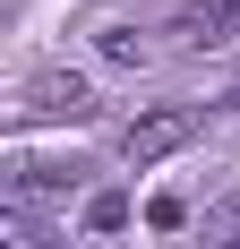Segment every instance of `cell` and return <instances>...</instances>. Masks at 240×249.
<instances>
[{"label":"cell","instance_id":"1","mask_svg":"<svg viewBox=\"0 0 240 249\" xmlns=\"http://www.w3.org/2000/svg\"><path fill=\"white\" fill-rule=\"evenodd\" d=\"M189 138H197V112H189V103H154V112H137V121L120 129V163H129V172H146V163L180 155Z\"/></svg>","mask_w":240,"mask_h":249},{"label":"cell","instance_id":"2","mask_svg":"<svg viewBox=\"0 0 240 249\" xmlns=\"http://www.w3.org/2000/svg\"><path fill=\"white\" fill-rule=\"evenodd\" d=\"M26 121H95V86L77 69H34L26 77Z\"/></svg>","mask_w":240,"mask_h":249},{"label":"cell","instance_id":"3","mask_svg":"<svg viewBox=\"0 0 240 249\" xmlns=\"http://www.w3.org/2000/svg\"><path fill=\"white\" fill-rule=\"evenodd\" d=\"M232 35H240V18L223 9V0H189V9L171 18V43L180 52H215V43H232Z\"/></svg>","mask_w":240,"mask_h":249},{"label":"cell","instance_id":"4","mask_svg":"<svg viewBox=\"0 0 240 249\" xmlns=\"http://www.w3.org/2000/svg\"><path fill=\"white\" fill-rule=\"evenodd\" d=\"M95 52L112 60V69H146V60H154V43H146L137 26H95Z\"/></svg>","mask_w":240,"mask_h":249},{"label":"cell","instance_id":"5","mask_svg":"<svg viewBox=\"0 0 240 249\" xmlns=\"http://www.w3.org/2000/svg\"><path fill=\"white\" fill-rule=\"evenodd\" d=\"M0 249H60V241L34 224V206H9V215H0Z\"/></svg>","mask_w":240,"mask_h":249},{"label":"cell","instance_id":"6","mask_svg":"<svg viewBox=\"0 0 240 249\" xmlns=\"http://www.w3.org/2000/svg\"><path fill=\"white\" fill-rule=\"evenodd\" d=\"M129 224V198H120V189H95V198H86V232H120Z\"/></svg>","mask_w":240,"mask_h":249},{"label":"cell","instance_id":"7","mask_svg":"<svg viewBox=\"0 0 240 249\" xmlns=\"http://www.w3.org/2000/svg\"><path fill=\"white\" fill-rule=\"evenodd\" d=\"M223 103H240V86H232V95H223Z\"/></svg>","mask_w":240,"mask_h":249},{"label":"cell","instance_id":"8","mask_svg":"<svg viewBox=\"0 0 240 249\" xmlns=\"http://www.w3.org/2000/svg\"><path fill=\"white\" fill-rule=\"evenodd\" d=\"M60 249H69V241H60Z\"/></svg>","mask_w":240,"mask_h":249}]
</instances>
